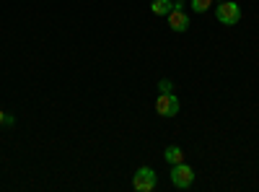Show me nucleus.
Instances as JSON below:
<instances>
[{"instance_id":"obj_1","label":"nucleus","mask_w":259,"mask_h":192,"mask_svg":"<svg viewBox=\"0 0 259 192\" xmlns=\"http://www.w3.org/2000/svg\"><path fill=\"white\" fill-rule=\"evenodd\" d=\"M215 16H218L221 24L233 26L241 21V8H239V3H233V0H223V3H218V8H215Z\"/></svg>"},{"instance_id":"obj_2","label":"nucleus","mask_w":259,"mask_h":192,"mask_svg":"<svg viewBox=\"0 0 259 192\" xmlns=\"http://www.w3.org/2000/svg\"><path fill=\"white\" fill-rule=\"evenodd\" d=\"M171 182H174V187H179V189L192 187V182H194L192 166H187L184 161L182 164H174V166H171Z\"/></svg>"},{"instance_id":"obj_3","label":"nucleus","mask_w":259,"mask_h":192,"mask_svg":"<svg viewBox=\"0 0 259 192\" xmlns=\"http://www.w3.org/2000/svg\"><path fill=\"white\" fill-rule=\"evenodd\" d=\"M133 187L138 192H150V189H156V172L150 166H140L135 177H133Z\"/></svg>"},{"instance_id":"obj_4","label":"nucleus","mask_w":259,"mask_h":192,"mask_svg":"<svg viewBox=\"0 0 259 192\" xmlns=\"http://www.w3.org/2000/svg\"><path fill=\"white\" fill-rule=\"evenodd\" d=\"M156 112L161 117H177L179 114V99L174 94H161L156 99Z\"/></svg>"},{"instance_id":"obj_5","label":"nucleus","mask_w":259,"mask_h":192,"mask_svg":"<svg viewBox=\"0 0 259 192\" xmlns=\"http://www.w3.org/2000/svg\"><path fill=\"white\" fill-rule=\"evenodd\" d=\"M168 29L171 31H187L189 29V16L182 11V8H171V13H168Z\"/></svg>"},{"instance_id":"obj_6","label":"nucleus","mask_w":259,"mask_h":192,"mask_svg":"<svg viewBox=\"0 0 259 192\" xmlns=\"http://www.w3.org/2000/svg\"><path fill=\"white\" fill-rule=\"evenodd\" d=\"M166 161H168L171 166L182 164V161H184V151H182L179 145H168V148H166Z\"/></svg>"},{"instance_id":"obj_7","label":"nucleus","mask_w":259,"mask_h":192,"mask_svg":"<svg viewBox=\"0 0 259 192\" xmlns=\"http://www.w3.org/2000/svg\"><path fill=\"white\" fill-rule=\"evenodd\" d=\"M150 11H153L156 16H168L171 13V0H153V3H150Z\"/></svg>"},{"instance_id":"obj_8","label":"nucleus","mask_w":259,"mask_h":192,"mask_svg":"<svg viewBox=\"0 0 259 192\" xmlns=\"http://www.w3.org/2000/svg\"><path fill=\"white\" fill-rule=\"evenodd\" d=\"M212 8V0H192V11L194 13H205Z\"/></svg>"},{"instance_id":"obj_9","label":"nucleus","mask_w":259,"mask_h":192,"mask_svg":"<svg viewBox=\"0 0 259 192\" xmlns=\"http://www.w3.org/2000/svg\"><path fill=\"white\" fill-rule=\"evenodd\" d=\"M158 89H161L163 94H174V83H171L168 78H163V81L158 83Z\"/></svg>"},{"instance_id":"obj_10","label":"nucleus","mask_w":259,"mask_h":192,"mask_svg":"<svg viewBox=\"0 0 259 192\" xmlns=\"http://www.w3.org/2000/svg\"><path fill=\"white\" fill-rule=\"evenodd\" d=\"M3 122H6V112H3V109H0V125H3Z\"/></svg>"},{"instance_id":"obj_11","label":"nucleus","mask_w":259,"mask_h":192,"mask_svg":"<svg viewBox=\"0 0 259 192\" xmlns=\"http://www.w3.org/2000/svg\"><path fill=\"white\" fill-rule=\"evenodd\" d=\"M218 3H223V0H218Z\"/></svg>"}]
</instances>
